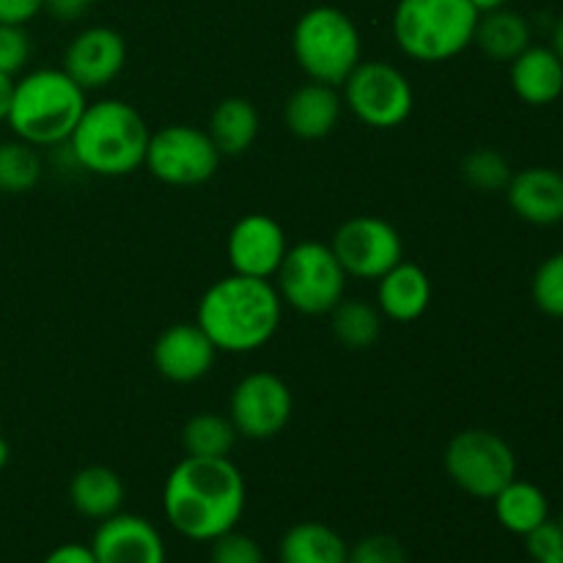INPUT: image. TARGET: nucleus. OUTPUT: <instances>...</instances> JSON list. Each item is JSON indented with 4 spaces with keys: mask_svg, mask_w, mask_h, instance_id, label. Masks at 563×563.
Here are the masks:
<instances>
[{
    "mask_svg": "<svg viewBox=\"0 0 563 563\" xmlns=\"http://www.w3.org/2000/svg\"><path fill=\"white\" fill-rule=\"evenodd\" d=\"M245 500V478L229 456H185L163 489L165 517L192 542H214L234 531Z\"/></svg>",
    "mask_w": 563,
    "mask_h": 563,
    "instance_id": "1",
    "label": "nucleus"
},
{
    "mask_svg": "<svg viewBox=\"0 0 563 563\" xmlns=\"http://www.w3.org/2000/svg\"><path fill=\"white\" fill-rule=\"evenodd\" d=\"M280 311L284 300L273 280L234 273L209 286L198 302L196 322L218 352L247 355L275 339Z\"/></svg>",
    "mask_w": 563,
    "mask_h": 563,
    "instance_id": "2",
    "label": "nucleus"
},
{
    "mask_svg": "<svg viewBox=\"0 0 563 563\" xmlns=\"http://www.w3.org/2000/svg\"><path fill=\"white\" fill-rule=\"evenodd\" d=\"M148 137V124L132 104L121 99H99L86 104L66 143L80 168L115 179L135 174L146 163Z\"/></svg>",
    "mask_w": 563,
    "mask_h": 563,
    "instance_id": "3",
    "label": "nucleus"
},
{
    "mask_svg": "<svg viewBox=\"0 0 563 563\" xmlns=\"http://www.w3.org/2000/svg\"><path fill=\"white\" fill-rule=\"evenodd\" d=\"M86 104V91L64 69H36L14 80L5 124L36 148L60 146L75 132Z\"/></svg>",
    "mask_w": 563,
    "mask_h": 563,
    "instance_id": "4",
    "label": "nucleus"
},
{
    "mask_svg": "<svg viewBox=\"0 0 563 563\" xmlns=\"http://www.w3.org/2000/svg\"><path fill=\"white\" fill-rule=\"evenodd\" d=\"M478 11L471 0H399L394 36L401 53L421 64L456 58L473 44Z\"/></svg>",
    "mask_w": 563,
    "mask_h": 563,
    "instance_id": "5",
    "label": "nucleus"
},
{
    "mask_svg": "<svg viewBox=\"0 0 563 563\" xmlns=\"http://www.w3.org/2000/svg\"><path fill=\"white\" fill-rule=\"evenodd\" d=\"M291 53L313 82L344 86L361 64V33L355 22L335 5H317L297 20Z\"/></svg>",
    "mask_w": 563,
    "mask_h": 563,
    "instance_id": "6",
    "label": "nucleus"
},
{
    "mask_svg": "<svg viewBox=\"0 0 563 563\" xmlns=\"http://www.w3.org/2000/svg\"><path fill=\"white\" fill-rule=\"evenodd\" d=\"M275 278L280 300L308 317L330 313L344 300L346 273L333 247L324 242H300L289 247Z\"/></svg>",
    "mask_w": 563,
    "mask_h": 563,
    "instance_id": "7",
    "label": "nucleus"
},
{
    "mask_svg": "<svg viewBox=\"0 0 563 563\" xmlns=\"http://www.w3.org/2000/svg\"><path fill=\"white\" fill-rule=\"evenodd\" d=\"M445 473L462 493L493 500L517 478V456L500 434L489 429H465L445 449Z\"/></svg>",
    "mask_w": 563,
    "mask_h": 563,
    "instance_id": "8",
    "label": "nucleus"
},
{
    "mask_svg": "<svg viewBox=\"0 0 563 563\" xmlns=\"http://www.w3.org/2000/svg\"><path fill=\"white\" fill-rule=\"evenodd\" d=\"M344 91L346 108L374 130H394L405 124L416 104V93L405 71L385 60H361L344 80Z\"/></svg>",
    "mask_w": 563,
    "mask_h": 563,
    "instance_id": "9",
    "label": "nucleus"
},
{
    "mask_svg": "<svg viewBox=\"0 0 563 563\" xmlns=\"http://www.w3.org/2000/svg\"><path fill=\"white\" fill-rule=\"evenodd\" d=\"M223 154L212 143L209 132L187 124H170L152 132L146 148V168L165 185L190 187L203 185L218 174Z\"/></svg>",
    "mask_w": 563,
    "mask_h": 563,
    "instance_id": "10",
    "label": "nucleus"
},
{
    "mask_svg": "<svg viewBox=\"0 0 563 563\" xmlns=\"http://www.w3.org/2000/svg\"><path fill=\"white\" fill-rule=\"evenodd\" d=\"M330 247L344 267L346 278L361 280H379L401 262L405 253L399 231L388 220L372 214H357L341 223Z\"/></svg>",
    "mask_w": 563,
    "mask_h": 563,
    "instance_id": "11",
    "label": "nucleus"
},
{
    "mask_svg": "<svg viewBox=\"0 0 563 563\" xmlns=\"http://www.w3.org/2000/svg\"><path fill=\"white\" fill-rule=\"evenodd\" d=\"M295 399L278 374H247L231 394V423L247 440H269L280 434L289 423Z\"/></svg>",
    "mask_w": 563,
    "mask_h": 563,
    "instance_id": "12",
    "label": "nucleus"
},
{
    "mask_svg": "<svg viewBox=\"0 0 563 563\" xmlns=\"http://www.w3.org/2000/svg\"><path fill=\"white\" fill-rule=\"evenodd\" d=\"M286 251V231L269 214H245L236 220L225 242L231 269L247 278H275Z\"/></svg>",
    "mask_w": 563,
    "mask_h": 563,
    "instance_id": "13",
    "label": "nucleus"
},
{
    "mask_svg": "<svg viewBox=\"0 0 563 563\" xmlns=\"http://www.w3.org/2000/svg\"><path fill=\"white\" fill-rule=\"evenodd\" d=\"M126 64V42L113 27H88L77 33L64 55V71L82 88L97 91L113 82Z\"/></svg>",
    "mask_w": 563,
    "mask_h": 563,
    "instance_id": "14",
    "label": "nucleus"
},
{
    "mask_svg": "<svg viewBox=\"0 0 563 563\" xmlns=\"http://www.w3.org/2000/svg\"><path fill=\"white\" fill-rule=\"evenodd\" d=\"M97 563H165V542L157 528L137 515H113L93 533Z\"/></svg>",
    "mask_w": 563,
    "mask_h": 563,
    "instance_id": "15",
    "label": "nucleus"
},
{
    "mask_svg": "<svg viewBox=\"0 0 563 563\" xmlns=\"http://www.w3.org/2000/svg\"><path fill=\"white\" fill-rule=\"evenodd\" d=\"M214 355H218V350L209 341V335L198 328V322L170 324L168 330L159 333L152 350L154 366L170 383H196V379L207 377Z\"/></svg>",
    "mask_w": 563,
    "mask_h": 563,
    "instance_id": "16",
    "label": "nucleus"
},
{
    "mask_svg": "<svg viewBox=\"0 0 563 563\" xmlns=\"http://www.w3.org/2000/svg\"><path fill=\"white\" fill-rule=\"evenodd\" d=\"M509 207L517 218L533 225H555L563 223V174L555 168H526L511 176Z\"/></svg>",
    "mask_w": 563,
    "mask_h": 563,
    "instance_id": "17",
    "label": "nucleus"
},
{
    "mask_svg": "<svg viewBox=\"0 0 563 563\" xmlns=\"http://www.w3.org/2000/svg\"><path fill=\"white\" fill-rule=\"evenodd\" d=\"M286 126L295 137L302 141H319L330 135L341 119V97L335 86L328 82H306L297 88L284 108Z\"/></svg>",
    "mask_w": 563,
    "mask_h": 563,
    "instance_id": "18",
    "label": "nucleus"
},
{
    "mask_svg": "<svg viewBox=\"0 0 563 563\" xmlns=\"http://www.w3.org/2000/svg\"><path fill=\"white\" fill-rule=\"evenodd\" d=\"M377 302L394 322H416L432 302V280L418 264L399 262L377 280Z\"/></svg>",
    "mask_w": 563,
    "mask_h": 563,
    "instance_id": "19",
    "label": "nucleus"
},
{
    "mask_svg": "<svg viewBox=\"0 0 563 563\" xmlns=\"http://www.w3.org/2000/svg\"><path fill=\"white\" fill-rule=\"evenodd\" d=\"M511 88L528 104L555 102L563 93V60L553 47L531 44L511 60Z\"/></svg>",
    "mask_w": 563,
    "mask_h": 563,
    "instance_id": "20",
    "label": "nucleus"
},
{
    "mask_svg": "<svg viewBox=\"0 0 563 563\" xmlns=\"http://www.w3.org/2000/svg\"><path fill=\"white\" fill-rule=\"evenodd\" d=\"M69 498L71 506L77 509V515L102 522L108 520V517L119 515L121 506H124V482H121L119 473L110 471V467H82V471L75 473V478H71Z\"/></svg>",
    "mask_w": 563,
    "mask_h": 563,
    "instance_id": "21",
    "label": "nucleus"
},
{
    "mask_svg": "<svg viewBox=\"0 0 563 563\" xmlns=\"http://www.w3.org/2000/svg\"><path fill=\"white\" fill-rule=\"evenodd\" d=\"M473 42L478 44V49L487 58L511 64L522 49L531 47V25H528V20L522 14L500 5V9L478 14Z\"/></svg>",
    "mask_w": 563,
    "mask_h": 563,
    "instance_id": "22",
    "label": "nucleus"
},
{
    "mask_svg": "<svg viewBox=\"0 0 563 563\" xmlns=\"http://www.w3.org/2000/svg\"><path fill=\"white\" fill-rule=\"evenodd\" d=\"M350 548L322 522H297L280 539V563H346Z\"/></svg>",
    "mask_w": 563,
    "mask_h": 563,
    "instance_id": "23",
    "label": "nucleus"
},
{
    "mask_svg": "<svg viewBox=\"0 0 563 563\" xmlns=\"http://www.w3.org/2000/svg\"><path fill=\"white\" fill-rule=\"evenodd\" d=\"M258 124L262 121H258V110L253 108V102L242 97H229L214 108L207 132L220 154L234 157L253 146V141L258 137Z\"/></svg>",
    "mask_w": 563,
    "mask_h": 563,
    "instance_id": "24",
    "label": "nucleus"
},
{
    "mask_svg": "<svg viewBox=\"0 0 563 563\" xmlns=\"http://www.w3.org/2000/svg\"><path fill=\"white\" fill-rule=\"evenodd\" d=\"M495 504V517H498L500 526L506 531L517 533V537H526L533 528L542 526L550 517V504L548 495L531 482H515L506 484L498 495L493 498Z\"/></svg>",
    "mask_w": 563,
    "mask_h": 563,
    "instance_id": "25",
    "label": "nucleus"
},
{
    "mask_svg": "<svg viewBox=\"0 0 563 563\" xmlns=\"http://www.w3.org/2000/svg\"><path fill=\"white\" fill-rule=\"evenodd\" d=\"M236 438L240 432L231 418L214 416V412H201L181 429V445L187 456H229Z\"/></svg>",
    "mask_w": 563,
    "mask_h": 563,
    "instance_id": "26",
    "label": "nucleus"
},
{
    "mask_svg": "<svg viewBox=\"0 0 563 563\" xmlns=\"http://www.w3.org/2000/svg\"><path fill=\"white\" fill-rule=\"evenodd\" d=\"M333 317V333L346 350H368L379 339L383 317L366 300H341L330 311Z\"/></svg>",
    "mask_w": 563,
    "mask_h": 563,
    "instance_id": "27",
    "label": "nucleus"
},
{
    "mask_svg": "<svg viewBox=\"0 0 563 563\" xmlns=\"http://www.w3.org/2000/svg\"><path fill=\"white\" fill-rule=\"evenodd\" d=\"M42 179V157L36 146L25 141H3L0 143V192L20 196L33 190Z\"/></svg>",
    "mask_w": 563,
    "mask_h": 563,
    "instance_id": "28",
    "label": "nucleus"
},
{
    "mask_svg": "<svg viewBox=\"0 0 563 563\" xmlns=\"http://www.w3.org/2000/svg\"><path fill=\"white\" fill-rule=\"evenodd\" d=\"M462 176L473 190L498 192L509 187L511 168L504 154L495 152V148H476L462 163Z\"/></svg>",
    "mask_w": 563,
    "mask_h": 563,
    "instance_id": "29",
    "label": "nucleus"
},
{
    "mask_svg": "<svg viewBox=\"0 0 563 563\" xmlns=\"http://www.w3.org/2000/svg\"><path fill=\"white\" fill-rule=\"evenodd\" d=\"M533 302L548 317L563 319V251L550 256L533 275Z\"/></svg>",
    "mask_w": 563,
    "mask_h": 563,
    "instance_id": "30",
    "label": "nucleus"
},
{
    "mask_svg": "<svg viewBox=\"0 0 563 563\" xmlns=\"http://www.w3.org/2000/svg\"><path fill=\"white\" fill-rule=\"evenodd\" d=\"M346 563H407V553L399 539L388 537V533H374V537L361 539L350 550Z\"/></svg>",
    "mask_w": 563,
    "mask_h": 563,
    "instance_id": "31",
    "label": "nucleus"
},
{
    "mask_svg": "<svg viewBox=\"0 0 563 563\" xmlns=\"http://www.w3.org/2000/svg\"><path fill=\"white\" fill-rule=\"evenodd\" d=\"M31 58V38L22 25H0V71L14 77Z\"/></svg>",
    "mask_w": 563,
    "mask_h": 563,
    "instance_id": "32",
    "label": "nucleus"
},
{
    "mask_svg": "<svg viewBox=\"0 0 563 563\" xmlns=\"http://www.w3.org/2000/svg\"><path fill=\"white\" fill-rule=\"evenodd\" d=\"M212 563H264L256 539L229 531L212 542Z\"/></svg>",
    "mask_w": 563,
    "mask_h": 563,
    "instance_id": "33",
    "label": "nucleus"
},
{
    "mask_svg": "<svg viewBox=\"0 0 563 563\" xmlns=\"http://www.w3.org/2000/svg\"><path fill=\"white\" fill-rule=\"evenodd\" d=\"M526 548H528V555H531L537 563L563 553V531L559 522H553L548 517L542 526H537L531 533H526Z\"/></svg>",
    "mask_w": 563,
    "mask_h": 563,
    "instance_id": "34",
    "label": "nucleus"
},
{
    "mask_svg": "<svg viewBox=\"0 0 563 563\" xmlns=\"http://www.w3.org/2000/svg\"><path fill=\"white\" fill-rule=\"evenodd\" d=\"M47 0H0V25L25 27L33 16H38Z\"/></svg>",
    "mask_w": 563,
    "mask_h": 563,
    "instance_id": "35",
    "label": "nucleus"
},
{
    "mask_svg": "<svg viewBox=\"0 0 563 563\" xmlns=\"http://www.w3.org/2000/svg\"><path fill=\"white\" fill-rule=\"evenodd\" d=\"M42 563H97V559L86 544H60Z\"/></svg>",
    "mask_w": 563,
    "mask_h": 563,
    "instance_id": "36",
    "label": "nucleus"
},
{
    "mask_svg": "<svg viewBox=\"0 0 563 563\" xmlns=\"http://www.w3.org/2000/svg\"><path fill=\"white\" fill-rule=\"evenodd\" d=\"M11 93H14V77L0 71V121H5V115H9Z\"/></svg>",
    "mask_w": 563,
    "mask_h": 563,
    "instance_id": "37",
    "label": "nucleus"
},
{
    "mask_svg": "<svg viewBox=\"0 0 563 563\" xmlns=\"http://www.w3.org/2000/svg\"><path fill=\"white\" fill-rule=\"evenodd\" d=\"M553 49L559 53V58L563 60V11H561L559 20H555V27H553Z\"/></svg>",
    "mask_w": 563,
    "mask_h": 563,
    "instance_id": "38",
    "label": "nucleus"
},
{
    "mask_svg": "<svg viewBox=\"0 0 563 563\" xmlns=\"http://www.w3.org/2000/svg\"><path fill=\"white\" fill-rule=\"evenodd\" d=\"M509 0H471L473 9L478 11V14H484V11H493V9H500V5H506Z\"/></svg>",
    "mask_w": 563,
    "mask_h": 563,
    "instance_id": "39",
    "label": "nucleus"
},
{
    "mask_svg": "<svg viewBox=\"0 0 563 563\" xmlns=\"http://www.w3.org/2000/svg\"><path fill=\"white\" fill-rule=\"evenodd\" d=\"M5 465H9V445H5V440L0 438V471H3Z\"/></svg>",
    "mask_w": 563,
    "mask_h": 563,
    "instance_id": "40",
    "label": "nucleus"
},
{
    "mask_svg": "<svg viewBox=\"0 0 563 563\" xmlns=\"http://www.w3.org/2000/svg\"><path fill=\"white\" fill-rule=\"evenodd\" d=\"M69 3H75V5H80V9H86V5H91L93 0H69Z\"/></svg>",
    "mask_w": 563,
    "mask_h": 563,
    "instance_id": "41",
    "label": "nucleus"
},
{
    "mask_svg": "<svg viewBox=\"0 0 563 563\" xmlns=\"http://www.w3.org/2000/svg\"><path fill=\"white\" fill-rule=\"evenodd\" d=\"M542 563H563V553L553 555V559H548V561H542Z\"/></svg>",
    "mask_w": 563,
    "mask_h": 563,
    "instance_id": "42",
    "label": "nucleus"
},
{
    "mask_svg": "<svg viewBox=\"0 0 563 563\" xmlns=\"http://www.w3.org/2000/svg\"><path fill=\"white\" fill-rule=\"evenodd\" d=\"M559 526H561V531H563V511H561V520H559Z\"/></svg>",
    "mask_w": 563,
    "mask_h": 563,
    "instance_id": "43",
    "label": "nucleus"
}]
</instances>
